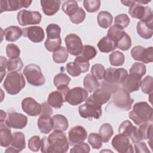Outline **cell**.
Listing matches in <instances>:
<instances>
[{"mask_svg":"<svg viewBox=\"0 0 153 153\" xmlns=\"http://www.w3.org/2000/svg\"><path fill=\"white\" fill-rule=\"evenodd\" d=\"M17 19L22 26L29 25L39 24L42 16L39 12L36 11H28L26 10H22L18 12Z\"/></svg>","mask_w":153,"mask_h":153,"instance_id":"8","label":"cell"},{"mask_svg":"<svg viewBox=\"0 0 153 153\" xmlns=\"http://www.w3.org/2000/svg\"><path fill=\"white\" fill-rule=\"evenodd\" d=\"M23 35L27 37L34 43H39L43 41L45 34L43 29L38 26H33L22 29Z\"/></svg>","mask_w":153,"mask_h":153,"instance_id":"19","label":"cell"},{"mask_svg":"<svg viewBox=\"0 0 153 153\" xmlns=\"http://www.w3.org/2000/svg\"><path fill=\"white\" fill-rule=\"evenodd\" d=\"M97 54V51L96 48L90 45H83V49L81 53V56L87 59V60H90L93 59Z\"/></svg>","mask_w":153,"mask_h":153,"instance_id":"49","label":"cell"},{"mask_svg":"<svg viewBox=\"0 0 153 153\" xmlns=\"http://www.w3.org/2000/svg\"><path fill=\"white\" fill-rule=\"evenodd\" d=\"M78 112L84 118L99 119L102 115V105L97 104L89 97L85 103L78 107Z\"/></svg>","mask_w":153,"mask_h":153,"instance_id":"5","label":"cell"},{"mask_svg":"<svg viewBox=\"0 0 153 153\" xmlns=\"http://www.w3.org/2000/svg\"><path fill=\"white\" fill-rule=\"evenodd\" d=\"M87 137L86 130L81 126L73 127L68 132L69 143L71 145H75L78 143L84 142Z\"/></svg>","mask_w":153,"mask_h":153,"instance_id":"20","label":"cell"},{"mask_svg":"<svg viewBox=\"0 0 153 153\" xmlns=\"http://www.w3.org/2000/svg\"><path fill=\"white\" fill-rule=\"evenodd\" d=\"M121 2L125 6L130 7L136 3L135 1H121Z\"/></svg>","mask_w":153,"mask_h":153,"instance_id":"60","label":"cell"},{"mask_svg":"<svg viewBox=\"0 0 153 153\" xmlns=\"http://www.w3.org/2000/svg\"><path fill=\"white\" fill-rule=\"evenodd\" d=\"M26 81L23 75L18 72H10L3 83L7 93L11 95L18 94L25 86Z\"/></svg>","mask_w":153,"mask_h":153,"instance_id":"3","label":"cell"},{"mask_svg":"<svg viewBox=\"0 0 153 153\" xmlns=\"http://www.w3.org/2000/svg\"><path fill=\"white\" fill-rule=\"evenodd\" d=\"M22 108L23 112L31 117L40 115L41 112V104L32 97H26L22 100Z\"/></svg>","mask_w":153,"mask_h":153,"instance_id":"18","label":"cell"},{"mask_svg":"<svg viewBox=\"0 0 153 153\" xmlns=\"http://www.w3.org/2000/svg\"><path fill=\"white\" fill-rule=\"evenodd\" d=\"M142 77L133 74H130L127 75L125 81L123 82L122 87L127 90L128 93H132L139 90L141 81Z\"/></svg>","mask_w":153,"mask_h":153,"instance_id":"21","label":"cell"},{"mask_svg":"<svg viewBox=\"0 0 153 153\" xmlns=\"http://www.w3.org/2000/svg\"><path fill=\"white\" fill-rule=\"evenodd\" d=\"M112 145L117 152L120 153L134 152V149L129 138L121 134H116L113 137Z\"/></svg>","mask_w":153,"mask_h":153,"instance_id":"14","label":"cell"},{"mask_svg":"<svg viewBox=\"0 0 153 153\" xmlns=\"http://www.w3.org/2000/svg\"><path fill=\"white\" fill-rule=\"evenodd\" d=\"M5 39L9 42H14L23 35L22 29L17 26H10L4 30Z\"/></svg>","mask_w":153,"mask_h":153,"instance_id":"28","label":"cell"},{"mask_svg":"<svg viewBox=\"0 0 153 153\" xmlns=\"http://www.w3.org/2000/svg\"><path fill=\"white\" fill-rule=\"evenodd\" d=\"M23 72L27 81L30 85L41 86L45 82V79L42 73L41 69L37 65L31 63L26 65Z\"/></svg>","mask_w":153,"mask_h":153,"instance_id":"4","label":"cell"},{"mask_svg":"<svg viewBox=\"0 0 153 153\" xmlns=\"http://www.w3.org/2000/svg\"><path fill=\"white\" fill-rule=\"evenodd\" d=\"M126 32L123 29L116 26L113 25L110 27V28L108 30L107 36L114 41L115 44L123 37V36L125 34Z\"/></svg>","mask_w":153,"mask_h":153,"instance_id":"36","label":"cell"},{"mask_svg":"<svg viewBox=\"0 0 153 153\" xmlns=\"http://www.w3.org/2000/svg\"><path fill=\"white\" fill-rule=\"evenodd\" d=\"M118 133L130 139L132 143H136L141 141L139 137L137 127L133 126L128 120L121 123L118 127Z\"/></svg>","mask_w":153,"mask_h":153,"instance_id":"16","label":"cell"},{"mask_svg":"<svg viewBox=\"0 0 153 153\" xmlns=\"http://www.w3.org/2000/svg\"><path fill=\"white\" fill-rule=\"evenodd\" d=\"M65 42L68 53L76 56L81 54L83 45L79 36L75 33H70L66 36Z\"/></svg>","mask_w":153,"mask_h":153,"instance_id":"12","label":"cell"},{"mask_svg":"<svg viewBox=\"0 0 153 153\" xmlns=\"http://www.w3.org/2000/svg\"><path fill=\"white\" fill-rule=\"evenodd\" d=\"M117 48L122 51L128 50L131 46V40L130 36L126 32L123 37L117 42Z\"/></svg>","mask_w":153,"mask_h":153,"instance_id":"44","label":"cell"},{"mask_svg":"<svg viewBox=\"0 0 153 153\" xmlns=\"http://www.w3.org/2000/svg\"><path fill=\"white\" fill-rule=\"evenodd\" d=\"M68 58V52L66 48L60 47L53 53V59L56 63H63L66 62Z\"/></svg>","mask_w":153,"mask_h":153,"instance_id":"37","label":"cell"},{"mask_svg":"<svg viewBox=\"0 0 153 153\" xmlns=\"http://www.w3.org/2000/svg\"><path fill=\"white\" fill-rule=\"evenodd\" d=\"M88 91L80 87H76L70 89L66 97V102L72 106L81 104L87 100Z\"/></svg>","mask_w":153,"mask_h":153,"instance_id":"11","label":"cell"},{"mask_svg":"<svg viewBox=\"0 0 153 153\" xmlns=\"http://www.w3.org/2000/svg\"><path fill=\"white\" fill-rule=\"evenodd\" d=\"M69 90V88L67 87L50 93L47 98V103L54 108H60L63 103L66 102V97Z\"/></svg>","mask_w":153,"mask_h":153,"instance_id":"15","label":"cell"},{"mask_svg":"<svg viewBox=\"0 0 153 153\" xmlns=\"http://www.w3.org/2000/svg\"><path fill=\"white\" fill-rule=\"evenodd\" d=\"M152 117L153 109L146 102L136 103L128 114V117L138 126L144 123H152Z\"/></svg>","mask_w":153,"mask_h":153,"instance_id":"2","label":"cell"},{"mask_svg":"<svg viewBox=\"0 0 153 153\" xmlns=\"http://www.w3.org/2000/svg\"><path fill=\"white\" fill-rule=\"evenodd\" d=\"M142 91L146 94H150L153 90V78L151 75H147L141 81Z\"/></svg>","mask_w":153,"mask_h":153,"instance_id":"42","label":"cell"},{"mask_svg":"<svg viewBox=\"0 0 153 153\" xmlns=\"http://www.w3.org/2000/svg\"><path fill=\"white\" fill-rule=\"evenodd\" d=\"M85 12L81 8L79 7L78 10L72 16H69L70 20L74 24H79L82 22L85 18Z\"/></svg>","mask_w":153,"mask_h":153,"instance_id":"53","label":"cell"},{"mask_svg":"<svg viewBox=\"0 0 153 153\" xmlns=\"http://www.w3.org/2000/svg\"><path fill=\"white\" fill-rule=\"evenodd\" d=\"M78 4L76 1L74 0H69L65 1L62 7V11L68 16L73 15L78 9Z\"/></svg>","mask_w":153,"mask_h":153,"instance_id":"40","label":"cell"},{"mask_svg":"<svg viewBox=\"0 0 153 153\" xmlns=\"http://www.w3.org/2000/svg\"><path fill=\"white\" fill-rule=\"evenodd\" d=\"M6 54L9 59L17 58L20 55V50L17 45L8 44L6 47Z\"/></svg>","mask_w":153,"mask_h":153,"instance_id":"50","label":"cell"},{"mask_svg":"<svg viewBox=\"0 0 153 153\" xmlns=\"http://www.w3.org/2000/svg\"><path fill=\"white\" fill-rule=\"evenodd\" d=\"M37 125L41 133L48 134L54 127L53 118L48 115H41L38 120Z\"/></svg>","mask_w":153,"mask_h":153,"instance_id":"26","label":"cell"},{"mask_svg":"<svg viewBox=\"0 0 153 153\" xmlns=\"http://www.w3.org/2000/svg\"><path fill=\"white\" fill-rule=\"evenodd\" d=\"M90 151V148L89 145L85 142H80L74 145V146L71 148L70 150V152L71 153H76V152H85L88 153Z\"/></svg>","mask_w":153,"mask_h":153,"instance_id":"56","label":"cell"},{"mask_svg":"<svg viewBox=\"0 0 153 153\" xmlns=\"http://www.w3.org/2000/svg\"><path fill=\"white\" fill-rule=\"evenodd\" d=\"M1 82L2 81L4 76L6 74V68H7V60L5 57H4V56H1Z\"/></svg>","mask_w":153,"mask_h":153,"instance_id":"59","label":"cell"},{"mask_svg":"<svg viewBox=\"0 0 153 153\" xmlns=\"http://www.w3.org/2000/svg\"><path fill=\"white\" fill-rule=\"evenodd\" d=\"M114 134V130L112 126L109 123L103 124L99 130V134L100 135L102 141L107 143Z\"/></svg>","mask_w":153,"mask_h":153,"instance_id":"35","label":"cell"},{"mask_svg":"<svg viewBox=\"0 0 153 153\" xmlns=\"http://www.w3.org/2000/svg\"><path fill=\"white\" fill-rule=\"evenodd\" d=\"M111 97V93L106 88L101 87L94 91L90 97L97 104L102 105L108 102Z\"/></svg>","mask_w":153,"mask_h":153,"instance_id":"25","label":"cell"},{"mask_svg":"<svg viewBox=\"0 0 153 153\" xmlns=\"http://www.w3.org/2000/svg\"><path fill=\"white\" fill-rule=\"evenodd\" d=\"M137 32L142 38L148 39L152 38L153 35V20L148 22L140 21L137 23Z\"/></svg>","mask_w":153,"mask_h":153,"instance_id":"22","label":"cell"},{"mask_svg":"<svg viewBox=\"0 0 153 153\" xmlns=\"http://www.w3.org/2000/svg\"><path fill=\"white\" fill-rule=\"evenodd\" d=\"M42 140L39 136H32L28 140V148L33 152H37L41 148Z\"/></svg>","mask_w":153,"mask_h":153,"instance_id":"52","label":"cell"},{"mask_svg":"<svg viewBox=\"0 0 153 153\" xmlns=\"http://www.w3.org/2000/svg\"><path fill=\"white\" fill-rule=\"evenodd\" d=\"M53 113V111L51 108V106L49 105L47 102H44L41 103V115H48L51 116V115Z\"/></svg>","mask_w":153,"mask_h":153,"instance_id":"57","label":"cell"},{"mask_svg":"<svg viewBox=\"0 0 153 153\" xmlns=\"http://www.w3.org/2000/svg\"><path fill=\"white\" fill-rule=\"evenodd\" d=\"M139 137L142 140L149 139L152 140V123H144L139 125L137 128Z\"/></svg>","mask_w":153,"mask_h":153,"instance_id":"30","label":"cell"},{"mask_svg":"<svg viewBox=\"0 0 153 153\" xmlns=\"http://www.w3.org/2000/svg\"><path fill=\"white\" fill-rule=\"evenodd\" d=\"M100 4L101 2L99 0H85L83 1L84 7L88 13H94L98 11Z\"/></svg>","mask_w":153,"mask_h":153,"instance_id":"45","label":"cell"},{"mask_svg":"<svg viewBox=\"0 0 153 153\" xmlns=\"http://www.w3.org/2000/svg\"><path fill=\"white\" fill-rule=\"evenodd\" d=\"M40 2L43 12L48 16L55 14L59 11L61 4L60 0H41Z\"/></svg>","mask_w":153,"mask_h":153,"instance_id":"23","label":"cell"},{"mask_svg":"<svg viewBox=\"0 0 153 153\" xmlns=\"http://www.w3.org/2000/svg\"><path fill=\"white\" fill-rule=\"evenodd\" d=\"M105 72V67L102 64H94L92 66L91 68V74L97 79H103Z\"/></svg>","mask_w":153,"mask_h":153,"instance_id":"48","label":"cell"},{"mask_svg":"<svg viewBox=\"0 0 153 153\" xmlns=\"http://www.w3.org/2000/svg\"><path fill=\"white\" fill-rule=\"evenodd\" d=\"M88 142L92 148L99 149L102 146V141L100 135L96 133H91L88 137Z\"/></svg>","mask_w":153,"mask_h":153,"instance_id":"43","label":"cell"},{"mask_svg":"<svg viewBox=\"0 0 153 153\" xmlns=\"http://www.w3.org/2000/svg\"><path fill=\"white\" fill-rule=\"evenodd\" d=\"M134 152H149L148 148L145 142H137L134 145Z\"/></svg>","mask_w":153,"mask_h":153,"instance_id":"58","label":"cell"},{"mask_svg":"<svg viewBox=\"0 0 153 153\" xmlns=\"http://www.w3.org/2000/svg\"><path fill=\"white\" fill-rule=\"evenodd\" d=\"M128 75L127 71L124 68H109L105 70L103 79L109 84L118 85L123 84Z\"/></svg>","mask_w":153,"mask_h":153,"instance_id":"7","label":"cell"},{"mask_svg":"<svg viewBox=\"0 0 153 153\" xmlns=\"http://www.w3.org/2000/svg\"><path fill=\"white\" fill-rule=\"evenodd\" d=\"M10 146L17 151V153L23 150L26 147L25 134L21 131L13 133Z\"/></svg>","mask_w":153,"mask_h":153,"instance_id":"27","label":"cell"},{"mask_svg":"<svg viewBox=\"0 0 153 153\" xmlns=\"http://www.w3.org/2000/svg\"><path fill=\"white\" fill-rule=\"evenodd\" d=\"M74 62H75L80 68L81 73H85L88 71L90 67V63L88 60L84 58L81 56H78L75 59Z\"/></svg>","mask_w":153,"mask_h":153,"instance_id":"55","label":"cell"},{"mask_svg":"<svg viewBox=\"0 0 153 153\" xmlns=\"http://www.w3.org/2000/svg\"><path fill=\"white\" fill-rule=\"evenodd\" d=\"M32 1L27 0H2L0 1L1 13L4 11H14L30 6Z\"/></svg>","mask_w":153,"mask_h":153,"instance_id":"17","label":"cell"},{"mask_svg":"<svg viewBox=\"0 0 153 153\" xmlns=\"http://www.w3.org/2000/svg\"><path fill=\"white\" fill-rule=\"evenodd\" d=\"M132 58L143 63H152L153 61V47L144 48L141 45H136L131 50Z\"/></svg>","mask_w":153,"mask_h":153,"instance_id":"10","label":"cell"},{"mask_svg":"<svg viewBox=\"0 0 153 153\" xmlns=\"http://www.w3.org/2000/svg\"><path fill=\"white\" fill-rule=\"evenodd\" d=\"M5 122L10 128L22 129L27 125V118L22 114L12 111L7 114Z\"/></svg>","mask_w":153,"mask_h":153,"instance_id":"13","label":"cell"},{"mask_svg":"<svg viewBox=\"0 0 153 153\" xmlns=\"http://www.w3.org/2000/svg\"><path fill=\"white\" fill-rule=\"evenodd\" d=\"M71 78L64 73H59L55 75L53 79V82L57 90L66 88L68 86Z\"/></svg>","mask_w":153,"mask_h":153,"instance_id":"34","label":"cell"},{"mask_svg":"<svg viewBox=\"0 0 153 153\" xmlns=\"http://www.w3.org/2000/svg\"><path fill=\"white\" fill-rule=\"evenodd\" d=\"M83 85L84 88L90 93L94 92L100 87V83L97 79L90 74H87L84 78Z\"/></svg>","mask_w":153,"mask_h":153,"instance_id":"33","label":"cell"},{"mask_svg":"<svg viewBox=\"0 0 153 153\" xmlns=\"http://www.w3.org/2000/svg\"><path fill=\"white\" fill-rule=\"evenodd\" d=\"M41 151L44 153H65L69 149V142L63 131L54 130L48 137L42 139Z\"/></svg>","mask_w":153,"mask_h":153,"instance_id":"1","label":"cell"},{"mask_svg":"<svg viewBox=\"0 0 153 153\" xmlns=\"http://www.w3.org/2000/svg\"><path fill=\"white\" fill-rule=\"evenodd\" d=\"M146 66L143 63L135 62L131 66L129 72L130 74H136L142 78V76L146 74Z\"/></svg>","mask_w":153,"mask_h":153,"instance_id":"47","label":"cell"},{"mask_svg":"<svg viewBox=\"0 0 153 153\" xmlns=\"http://www.w3.org/2000/svg\"><path fill=\"white\" fill-rule=\"evenodd\" d=\"M54 123V130L65 131L69 127L67 118L61 114L54 115L53 117Z\"/></svg>","mask_w":153,"mask_h":153,"instance_id":"32","label":"cell"},{"mask_svg":"<svg viewBox=\"0 0 153 153\" xmlns=\"http://www.w3.org/2000/svg\"><path fill=\"white\" fill-rule=\"evenodd\" d=\"M47 38L49 39H55L60 38L61 28L57 24H49L46 27Z\"/></svg>","mask_w":153,"mask_h":153,"instance_id":"38","label":"cell"},{"mask_svg":"<svg viewBox=\"0 0 153 153\" xmlns=\"http://www.w3.org/2000/svg\"><path fill=\"white\" fill-rule=\"evenodd\" d=\"M62 44L61 38L55 39H47L44 43L45 48L47 50L50 52H54L58 50Z\"/></svg>","mask_w":153,"mask_h":153,"instance_id":"46","label":"cell"},{"mask_svg":"<svg viewBox=\"0 0 153 153\" xmlns=\"http://www.w3.org/2000/svg\"><path fill=\"white\" fill-rule=\"evenodd\" d=\"M112 94L113 103L116 107L124 111L131 108L134 100L130 97V93L124 88L119 87Z\"/></svg>","mask_w":153,"mask_h":153,"instance_id":"6","label":"cell"},{"mask_svg":"<svg viewBox=\"0 0 153 153\" xmlns=\"http://www.w3.org/2000/svg\"><path fill=\"white\" fill-rule=\"evenodd\" d=\"M130 23V19L126 14H120L117 15L114 19L115 25L124 29L128 26Z\"/></svg>","mask_w":153,"mask_h":153,"instance_id":"51","label":"cell"},{"mask_svg":"<svg viewBox=\"0 0 153 153\" xmlns=\"http://www.w3.org/2000/svg\"><path fill=\"white\" fill-rule=\"evenodd\" d=\"M23 66L22 59L20 57L15 59H9L7 60V68L8 72L20 71Z\"/></svg>","mask_w":153,"mask_h":153,"instance_id":"41","label":"cell"},{"mask_svg":"<svg viewBox=\"0 0 153 153\" xmlns=\"http://www.w3.org/2000/svg\"><path fill=\"white\" fill-rule=\"evenodd\" d=\"M98 25L104 29H107L112 23L113 17L108 11H102L99 13L97 17Z\"/></svg>","mask_w":153,"mask_h":153,"instance_id":"31","label":"cell"},{"mask_svg":"<svg viewBox=\"0 0 153 153\" xmlns=\"http://www.w3.org/2000/svg\"><path fill=\"white\" fill-rule=\"evenodd\" d=\"M7 114H6V112H5L3 110H1V120H0V121H5L7 118Z\"/></svg>","mask_w":153,"mask_h":153,"instance_id":"61","label":"cell"},{"mask_svg":"<svg viewBox=\"0 0 153 153\" xmlns=\"http://www.w3.org/2000/svg\"><path fill=\"white\" fill-rule=\"evenodd\" d=\"M109 60L112 66H120L124 64L125 56L124 54L120 51H115L109 55Z\"/></svg>","mask_w":153,"mask_h":153,"instance_id":"39","label":"cell"},{"mask_svg":"<svg viewBox=\"0 0 153 153\" xmlns=\"http://www.w3.org/2000/svg\"><path fill=\"white\" fill-rule=\"evenodd\" d=\"M13 134L10 127L5 123V121H0V145L2 147H7L11 144Z\"/></svg>","mask_w":153,"mask_h":153,"instance_id":"24","label":"cell"},{"mask_svg":"<svg viewBox=\"0 0 153 153\" xmlns=\"http://www.w3.org/2000/svg\"><path fill=\"white\" fill-rule=\"evenodd\" d=\"M128 13L131 17L140 19L142 22H148L153 20L152 13L148 6H143L136 2L129 8Z\"/></svg>","mask_w":153,"mask_h":153,"instance_id":"9","label":"cell"},{"mask_svg":"<svg viewBox=\"0 0 153 153\" xmlns=\"http://www.w3.org/2000/svg\"><path fill=\"white\" fill-rule=\"evenodd\" d=\"M66 71L69 75L74 77L78 76L81 74V70L80 68L74 62H69L68 63H67Z\"/></svg>","mask_w":153,"mask_h":153,"instance_id":"54","label":"cell"},{"mask_svg":"<svg viewBox=\"0 0 153 153\" xmlns=\"http://www.w3.org/2000/svg\"><path fill=\"white\" fill-rule=\"evenodd\" d=\"M97 47L101 52L105 53L112 51L117 48L115 42L107 36H103L100 39L97 44Z\"/></svg>","mask_w":153,"mask_h":153,"instance_id":"29","label":"cell"}]
</instances>
